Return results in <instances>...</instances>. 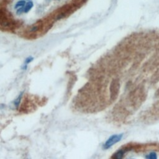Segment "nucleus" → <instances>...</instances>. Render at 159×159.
Here are the masks:
<instances>
[{"mask_svg":"<svg viewBox=\"0 0 159 159\" xmlns=\"http://www.w3.org/2000/svg\"><path fill=\"white\" fill-rule=\"evenodd\" d=\"M11 20L5 12L3 10H0V26L3 27V28L9 29L13 25Z\"/></svg>","mask_w":159,"mask_h":159,"instance_id":"nucleus-2","label":"nucleus"},{"mask_svg":"<svg viewBox=\"0 0 159 159\" xmlns=\"http://www.w3.org/2000/svg\"><path fill=\"white\" fill-rule=\"evenodd\" d=\"M32 7H33V3L32 1H29L26 4V6L24 8V13H28L31 10Z\"/></svg>","mask_w":159,"mask_h":159,"instance_id":"nucleus-6","label":"nucleus"},{"mask_svg":"<svg viewBox=\"0 0 159 159\" xmlns=\"http://www.w3.org/2000/svg\"><path fill=\"white\" fill-rule=\"evenodd\" d=\"M126 149H120V150H118L113 154L111 157V159H123L126 153Z\"/></svg>","mask_w":159,"mask_h":159,"instance_id":"nucleus-3","label":"nucleus"},{"mask_svg":"<svg viewBox=\"0 0 159 159\" xmlns=\"http://www.w3.org/2000/svg\"><path fill=\"white\" fill-rule=\"evenodd\" d=\"M145 158L146 159H158L157 153L154 151H151L148 154H146Z\"/></svg>","mask_w":159,"mask_h":159,"instance_id":"nucleus-5","label":"nucleus"},{"mask_svg":"<svg viewBox=\"0 0 159 159\" xmlns=\"http://www.w3.org/2000/svg\"><path fill=\"white\" fill-rule=\"evenodd\" d=\"M26 4V1H24V0H22V1H18L16 4V5L15 6V8H19V7H24V5Z\"/></svg>","mask_w":159,"mask_h":159,"instance_id":"nucleus-7","label":"nucleus"},{"mask_svg":"<svg viewBox=\"0 0 159 159\" xmlns=\"http://www.w3.org/2000/svg\"><path fill=\"white\" fill-rule=\"evenodd\" d=\"M123 137V134H114L111 135V137L108 138V139L105 142V143L103 146V149L104 150H107L110 149L111 147H113L114 145L116 143L119 142Z\"/></svg>","mask_w":159,"mask_h":159,"instance_id":"nucleus-1","label":"nucleus"},{"mask_svg":"<svg viewBox=\"0 0 159 159\" xmlns=\"http://www.w3.org/2000/svg\"><path fill=\"white\" fill-rule=\"evenodd\" d=\"M23 12H24V8H22V7L20 8L19 9H17V11H16L17 14H18V15H20V14L22 13Z\"/></svg>","mask_w":159,"mask_h":159,"instance_id":"nucleus-9","label":"nucleus"},{"mask_svg":"<svg viewBox=\"0 0 159 159\" xmlns=\"http://www.w3.org/2000/svg\"><path fill=\"white\" fill-rule=\"evenodd\" d=\"M130 159H135V158H130Z\"/></svg>","mask_w":159,"mask_h":159,"instance_id":"nucleus-10","label":"nucleus"},{"mask_svg":"<svg viewBox=\"0 0 159 159\" xmlns=\"http://www.w3.org/2000/svg\"><path fill=\"white\" fill-rule=\"evenodd\" d=\"M32 60H33V58L32 57H29V58H27L26 60V61H25V65H27L28 63H29L30 62H31Z\"/></svg>","mask_w":159,"mask_h":159,"instance_id":"nucleus-8","label":"nucleus"},{"mask_svg":"<svg viewBox=\"0 0 159 159\" xmlns=\"http://www.w3.org/2000/svg\"><path fill=\"white\" fill-rule=\"evenodd\" d=\"M22 95L23 93H21V94H20V95L17 97L16 99L13 101V105L16 109H17L19 108V107L20 106V105L22 101Z\"/></svg>","mask_w":159,"mask_h":159,"instance_id":"nucleus-4","label":"nucleus"}]
</instances>
